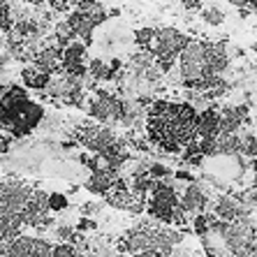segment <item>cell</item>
Instances as JSON below:
<instances>
[{"instance_id": "1", "label": "cell", "mask_w": 257, "mask_h": 257, "mask_svg": "<svg viewBox=\"0 0 257 257\" xmlns=\"http://www.w3.org/2000/svg\"><path fill=\"white\" fill-rule=\"evenodd\" d=\"M199 111L190 102L156 100L146 109V132L153 146L162 153H179L197 139Z\"/></svg>"}, {"instance_id": "2", "label": "cell", "mask_w": 257, "mask_h": 257, "mask_svg": "<svg viewBox=\"0 0 257 257\" xmlns=\"http://www.w3.org/2000/svg\"><path fill=\"white\" fill-rule=\"evenodd\" d=\"M44 109L33 102L21 86H5L0 95V125L14 137H26L40 125Z\"/></svg>"}, {"instance_id": "3", "label": "cell", "mask_w": 257, "mask_h": 257, "mask_svg": "<svg viewBox=\"0 0 257 257\" xmlns=\"http://www.w3.org/2000/svg\"><path fill=\"white\" fill-rule=\"evenodd\" d=\"M188 35L181 33L179 28H160L156 33V40L151 44V54L156 56L158 67L162 70V74H167L169 70L176 67L179 63V56L183 54V49L188 47Z\"/></svg>"}, {"instance_id": "4", "label": "cell", "mask_w": 257, "mask_h": 257, "mask_svg": "<svg viewBox=\"0 0 257 257\" xmlns=\"http://www.w3.org/2000/svg\"><path fill=\"white\" fill-rule=\"evenodd\" d=\"M127 107L130 102L123 100V97L109 93V90H95L88 100V116L93 120H100V123H107V125H114V123H120L125 120Z\"/></svg>"}, {"instance_id": "5", "label": "cell", "mask_w": 257, "mask_h": 257, "mask_svg": "<svg viewBox=\"0 0 257 257\" xmlns=\"http://www.w3.org/2000/svg\"><path fill=\"white\" fill-rule=\"evenodd\" d=\"M74 139H77L79 146L88 149L90 153H104L109 146H114L118 142L116 132L107 125V123H81V125L74 130Z\"/></svg>"}, {"instance_id": "6", "label": "cell", "mask_w": 257, "mask_h": 257, "mask_svg": "<svg viewBox=\"0 0 257 257\" xmlns=\"http://www.w3.org/2000/svg\"><path fill=\"white\" fill-rule=\"evenodd\" d=\"M33 192H35V188H30L26 181H3L0 183V215L24 213Z\"/></svg>"}, {"instance_id": "7", "label": "cell", "mask_w": 257, "mask_h": 257, "mask_svg": "<svg viewBox=\"0 0 257 257\" xmlns=\"http://www.w3.org/2000/svg\"><path fill=\"white\" fill-rule=\"evenodd\" d=\"M49 195L51 192H44V190H35L30 195L28 204H26V209H24L26 225H30V227H35V229H44L54 222V218H51L54 211L49 206Z\"/></svg>"}, {"instance_id": "8", "label": "cell", "mask_w": 257, "mask_h": 257, "mask_svg": "<svg viewBox=\"0 0 257 257\" xmlns=\"http://www.w3.org/2000/svg\"><path fill=\"white\" fill-rule=\"evenodd\" d=\"M7 257H54V245L42 236H26L7 241Z\"/></svg>"}, {"instance_id": "9", "label": "cell", "mask_w": 257, "mask_h": 257, "mask_svg": "<svg viewBox=\"0 0 257 257\" xmlns=\"http://www.w3.org/2000/svg\"><path fill=\"white\" fill-rule=\"evenodd\" d=\"M211 209H213V213L220 220H227V222L239 220V218H248L252 213V206L241 195H220Z\"/></svg>"}, {"instance_id": "10", "label": "cell", "mask_w": 257, "mask_h": 257, "mask_svg": "<svg viewBox=\"0 0 257 257\" xmlns=\"http://www.w3.org/2000/svg\"><path fill=\"white\" fill-rule=\"evenodd\" d=\"M86 47L84 42H72L63 47V60H60V70L74 77H86L88 74V63H86Z\"/></svg>"}, {"instance_id": "11", "label": "cell", "mask_w": 257, "mask_h": 257, "mask_svg": "<svg viewBox=\"0 0 257 257\" xmlns=\"http://www.w3.org/2000/svg\"><path fill=\"white\" fill-rule=\"evenodd\" d=\"M181 206L190 218L199 213H206L211 209L209 206V195L204 190V186H199L197 181H190L183 190H181Z\"/></svg>"}, {"instance_id": "12", "label": "cell", "mask_w": 257, "mask_h": 257, "mask_svg": "<svg viewBox=\"0 0 257 257\" xmlns=\"http://www.w3.org/2000/svg\"><path fill=\"white\" fill-rule=\"evenodd\" d=\"M60 60H63V47L60 44H44L33 56V65L47 74H56L60 70Z\"/></svg>"}, {"instance_id": "13", "label": "cell", "mask_w": 257, "mask_h": 257, "mask_svg": "<svg viewBox=\"0 0 257 257\" xmlns=\"http://www.w3.org/2000/svg\"><path fill=\"white\" fill-rule=\"evenodd\" d=\"M220 135V109L206 107L199 111L197 116V137L199 139H209Z\"/></svg>"}, {"instance_id": "14", "label": "cell", "mask_w": 257, "mask_h": 257, "mask_svg": "<svg viewBox=\"0 0 257 257\" xmlns=\"http://www.w3.org/2000/svg\"><path fill=\"white\" fill-rule=\"evenodd\" d=\"M67 19H70V24L74 26V30H77V35H79V40L84 44H90L93 42V33H95V28L100 24H97L93 17H88V14H84L81 10H72L70 14H67Z\"/></svg>"}, {"instance_id": "15", "label": "cell", "mask_w": 257, "mask_h": 257, "mask_svg": "<svg viewBox=\"0 0 257 257\" xmlns=\"http://www.w3.org/2000/svg\"><path fill=\"white\" fill-rule=\"evenodd\" d=\"M245 118H248V107L245 104L220 109V132H241V125H243Z\"/></svg>"}, {"instance_id": "16", "label": "cell", "mask_w": 257, "mask_h": 257, "mask_svg": "<svg viewBox=\"0 0 257 257\" xmlns=\"http://www.w3.org/2000/svg\"><path fill=\"white\" fill-rule=\"evenodd\" d=\"M116 181L118 179H114L107 169H93L88 181H86V190L93 192V195H102V197H104V195L116 186Z\"/></svg>"}, {"instance_id": "17", "label": "cell", "mask_w": 257, "mask_h": 257, "mask_svg": "<svg viewBox=\"0 0 257 257\" xmlns=\"http://www.w3.org/2000/svg\"><path fill=\"white\" fill-rule=\"evenodd\" d=\"M51 77H54V74H47V72L37 70L35 65L24 67V70H21V79H24V84L28 86V88H33V90H47V86L51 84Z\"/></svg>"}, {"instance_id": "18", "label": "cell", "mask_w": 257, "mask_h": 257, "mask_svg": "<svg viewBox=\"0 0 257 257\" xmlns=\"http://www.w3.org/2000/svg\"><path fill=\"white\" fill-rule=\"evenodd\" d=\"M88 77L95 81H109L116 77V70L111 65V60L104 58H90L88 60Z\"/></svg>"}, {"instance_id": "19", "label": "cell", "mask_w": 257, "mask_h": 257, "mask_svg": "<svg viewBox=\"0 0 257 257\" xmlns=\"http://www.w3.org/2000/svg\"><path fill=\"white\" fill-rule=\"evenodd\" d=\"M54 37L56 42L60 44V47H67V44H72L74 40H77V30H74V26L70 24V19H60V21H56V28H54Z\"/></svg>"}, {"instance_id": "20", "label": "cell", "mask_w": 257, "mask_h": 257, "mask_svg": "<svg viewBox=\"0 0 257 257\" xmlns=\"http://www.w3.org/2000/svg\"><path fill=\"white\" fill-rule=\"evenodd\" d=\"M77 10H81L84 14L93 17L97 24L107 21V7L102 5L100 0H77Z\"/></svg>"}, {"instance_id": "21", "label": "cell", "mask_w": 257, "mask_h": 257, "mask_svg": "<svg viewBox=\"0 0 257 257\" xmlns=\"http://www.w3.org/2000/svg\"><path fill=\"white\" fill-rule=\"evenodd\" d=\"M156 33H158V28H139V30H135V42H137L142 49H151V44H153V40H156Z\"/></svg>"}, {"instance_id": "22", "label": "cell", "mask_w": 257, "mask_h": 257, "mask_svg": "<svg viewBox=\"0 0 257 257\" xmlns=\"http://www.w3.org/2000/svg\"><path fill=\"white\" fill-rule=\"evenodd\" d=\"M202 21H206L209 26H220L225 21V12L218 7H204L202 10Z\"/></svg>"}, {"instance_id": "23", "label": "cell", "mask_w": 257, "mask_h": 257, "mask_svg": "<svg viewBox=\"0 0 257 257\" xmlns=\"http://www.w3.org/2000/svg\"><path fill=\"white\" fill-rule=\"evenodd\" d=\"M239 135H241V153L257 158V139L252 137L250 132H239Z\"/></svg>"}, {"instance_id": "24", "label": "cell", "mask_w": 257, "mask_h": 257, "mask_svg": "<svg viewBox=\"0 0 257 257\" xmlns=\"http://www.w3.org/2000/svg\"><path fill=\"white\" fill-rule=\"evenodd\" d=\"M54 257H84V255H81V252H79L72 243L60 241L58 245H54Z\"/></svg>"}, {"instance_id": "25", "label": "cell", "mask_w": 257, "mask_h": 257, "mask_svg": "<svg viewBox=\"0 0 257 257\" xmlns=\"http://www.w3.org/2000/svg\"><path fill=\"white\" fill-rule=\"evenodd\" d=\"M49 206H51V211H63L70 206V202H67L65 195H60V192H51L49 195Z\"/></svg>"}, {"instance_id": "26", "label": "cell", "mask_w": 257, "mask_h": 257, "mask_svg": "<svg viewBox=\"0 0 257 257\" xmlns=\"http://www.w3.org/2000/svg\"><path fill=\"white\" fill-rule=\"evenodd\" d=\"M74 234H77V227H72L67 222H58V227H56V239L58 241H70Z\"/></svg>"}, {"instance_id": "27", "label": "cell", "mask_w": 257, "mask_h": 257, "mask_svg": "<svg viewBox=\"0 0 257 257\" xmlns=\"http://www.w3.org/2000/svg\"><path fill=\"white\" fill-rule=\"evenodd\" d=\"M49 7L56 10V12H67L72 5H77V0H47Z\"/></svg>"}, {"instance_id": "28", "label": "cell", "mask_w": 257, "mask_h": 257, "mask_svg": "<svg viewBox=\"0 0 257 257\" xmlns=\"http://www.w3.org/2000/svg\"><path fill=\"white\" fill-rule=\"evenodd\" d=\"M132 257H169L167 252L162 250H156V248H151V250H142V252H135Z\"/></svg>"}, {"instance_id": "29", "label": "cell", "mask_w": 257, "mask_h": 257, "mask_svg": "<svg viewBox=\"0 0 257 257\" xmlns=\"http://www.w3.org/2000/svg\"><path fill=\"white\" fill-rule=\"evenodd\" d=\"M88 229H95V222L90 220V218H81L77 225V232H88Z\"/></svg>"}, {"instance_id": "30", "label": "cell", "mask_w": 257, "mask_h": 257, "mask_svg": "<svg viewBox=\"0 0 257 257\" xmlns=\"http://www.w3.org/2000/svg\"><path fill=\"white\" fill-rule=\"evenodd\" d=\"M10 146H12V142H10V137L0 132V156H3V153H7V151H10Z\"/></svg>"}, {"instance_id": "31", "label": "cell", "mask_w": 257, "mask_h": 257, "mask_svg": "<svg viewBox=\"0 0 257 257\" xmlns=\"http://www.w3.org/2000/svg\"><path fill=\"white\" fill-rule=\"evenodd\" d=\"M183 7L186 10H202V3L199 0H183Z\"/></svg>"}, {"instance_id": "32", "label": "cell", "mask_w": 257, "mask_h": 257, "mask_svg": "<svg viewBox=\"0 0 257 257\" xmlns=\"http://www.w3.org/2000/svg\"><path fill=\"white\" fill-rule=\"evenodd\" d=\"M84 213H97V204H86Z\"/></svg>"}, {"instance_id": "33", "label": "cell", "mask_w": 257, "mask_h": 257, "mask_svg": "<svg viewBox=\"0 0 257 257\" xmlns=\"http://www.w3.org/2000/svg\"><path fill=\"white\" fill-rule=\"evenodd\" d=\"M0 257H7V241H0Z\"/></svg>"}, {"instance_id": "34", "label": "cell", "mask_w": 257, "mask_h": 257, "mask_svg": "<svg viewBox=\"0 0 257 257\" xmlns=\"http://www.w3.org/2000/svg\"><path fill=\"white\" fill-rule=\"evenodd\" d=\"M234 3H239V5H241V3H243V0H234ZM245 3H248V0H245Z\"/></svg>"}, {"instance_id": "35", "label": "cell", "mask_w": 257, "mask_h": 257, "mask_svg": "<svg viewBox=\"0 0 257 257\" xmlns=\"http://www.w3.org/2000/svg\"><path fill=\"white\" fill-rule=\"evenodd\" d=\"M227 257H236V255H227Z\"/></svg>"}]
</instances>
